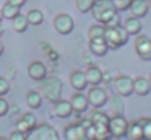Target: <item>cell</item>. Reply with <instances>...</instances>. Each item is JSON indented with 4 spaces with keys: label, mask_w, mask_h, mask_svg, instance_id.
<instances>
[{
    "label": "cell",
    "mask_w": 151,
    "mask_h": 140,
    "mask_svg": "<svg viewBox=\"0 0 151 140\" xmlns=\"http://www.w3.org/2000/svg\"><path fill=\"white\" fill-rule=\"evenodd\" d=\"M89 13H91L93 18H94L99 25H104V26L117 15L112 0H94Z\"/></svg>",
    "instance_id": "cell-1"
},
{
    "label": "cell",
    "mask_w": 151,
    "mask_h": 140,
    "mask_svg": "<svg viewBox=\"0 0 151 140\" xmlns=\"http://www.w3.org/2000/svg\"><path fill=\"white\" fill-rule=\"evenodd\" d=\"M42 83H41V94H42L44 98H46L47 101H50V103H55V101L62 99V80H60L59 77H55V75H47L44 80H41Z\"/></svg>",
    "instance_id": "cell-2"
},
{
    "label": "cell",
    "mask_w": 151,
    "mask_h": 140,
    "mask_svg": "<svg viewBox=\"0 0 151 140\" xmlns=\"http://www.w3.org/2000/svg\"><path fill=\"white\" fill-rule=\"evenodd\" d=\"M104 41L109 49H119L128 41V33L122 28V25L112 26V28H106L104 31Z\"/></svg>",
    "instance_id": "cell-3"
},
{
    "label": "cell",
    "mask_w": 151,
    "mask_h": 140,
    "mask_svg": "<svg viewBox=\"0 0 151 140\" xmlns=\"http://www.w3.org/2000/svg\"><path fill=\"white\" fill-rule=\"evenodd\" d=\"M26 140H60V137L50 124L42 122L26 133Z\"/></svg>",
    "instance_id": "cell-4"
},
{
    "label": "cell",
    "mask_w": 151,
    "mask_h": 140,
    "mask_svg": "<svg viewBox=\"0 0 151 140\" xmlns=\"http://www.w3.org/2000/svg\"><path fill=\"white\" fill-rule=\"evenodd\" d=\"M127 127H128V122L124 117V114H114L112 117H109L107 130L112 139H122V137H125Z\"/></svg>",
    "instance_id": "cell-5"
},
{
    "label": "cell",
    "mask_w": 151,
    "mask_h": 140,
    "mask_svg": "<svg viewBox=\"0 0 151 140\" xmlns=\"http://www.w3.org/2000/svg\"><path fill=\"white\" fill-rule=\"evenodd\" d=\"M112 90L115 94L122 98H127L133 93V78L128 75H119L112 80Z\"/></svg>",
    "instance_id": "cell-6"
},
{
    "label": "cell",
    "mask_w": 151,
    "mask_h": 140,
    "mask_svg": "<svg viewBox=\"0 0 151 140\" xmlns=\"http://www.w3.org/2000/svg\"><path fill=\"white\" fill-rule=\"evenodd\" d=\"M135 52L141 60H151V38L146 34H137L135 38Z\"/></svg>",
    "instance_id": "cell-7"
},
{
    "label": "cell",
    "mask_w": 151,
    "mask_h": 140,
    "mask_svg": "<svg viewBox=\"0 0 151 140\" xmlns=\"http://www.w3.org/2000/svg\"><path fill=\"white\" fill-rule=\"evenodd\" d=\"M86 98H88V103L91 104L93 107H96V109H99V107H102L106 103H107L109 96H107V91L104 90L102 86H91L88 90V93H86Z\"/></svg>",
    "instance_id": "cell-8"
},
{
    "label": "cell",
    "mask_w": 151,
    "mask_h": 140,
    "mask_svg": "<svg viewBox=\"0 0 151 140\" xmlns=\"http://www.w3.org/2000/svg\"><path fill=\"white\" fill-rule=\"evenodd\" d=\"M52 26L59 34H70V33L73 31L75 23H73V18L68 13H59V15L54 18Z\"/></svg>",
    "instance_id": "cell-9"
},
{
    "label": "cell",
    "mask_w": 151,
    "mask_h": 140,
    "mask_svg": "<svg viewBox=\"0 0 151 140\" xmlns=\"http://www.w3.org/2000/svg\"><path fill=\"white\" fill-rule=\"evenodd\" d=\"M70 104H72V109L73 112H85V111H88V98H86V94L83 93V91H75V93L72 94V98H70Z\"/></svg>",
    "instance_id": "cell-10"
},
{
    "label": "cell",
    "mask_w": 151,
    "mask_h": 140,
    "mask_svg": "<svg viewBox=\"0 0 151 140\" xmlns=\"http://www.w3.org/2000/svg\"><path fill=\"white\" fill-rule=\"evenodd\" d=\"M85 77H86L88 85H91V86H98V85L102 83L104 73H102V70L98 67V65H89V67L85 70Z\"/></svg>",
    "instance_id": "cell-11"
},
{
    "label": "cell",
    "mask_w": 151,
    "mask_h": 140,
    "mask_svg": "<svg viewBox=\"0 0 151 140\" xmlns=\"http://www.w3.org/2000/svg\"><path fill=\"white\" fill-rule=\"evenodd\" d=\"M36 125H37L36 116H34L33 112H24L23 116H21V119L17 122V130H20V132H23V133H28Z\"/></svg>",
    "instance_id": "cell-12"
},
{
    "label": "cell",
    "mask_w": 151,
    "mask_h": 140,
    "mask_svg": "<svg viewBox=\"0 0 151 140\" xmlns=\"http://www.w3.org/2000/svg\"><path fill=\"white\" fill-rule=\"evenodd\" d=\"M28 75H29L33 80L41 81V80H44V78L47 77V68H46V65H44L42 62L34 60V62H31V64L28 65Z\"/></svg>",
    "instance_id": "cell-13"
},
{
    "label": "cell",
    "mask_w": 151,
    "mask_h": 140,
    "mask_svg": "<svg viewBox=\"0 0 151 140\" xmlns=\"http://www.w3.org/2000/svg\"><path fill=\"white\" fill-rule=\"evenodd\" d=\"M70 85L75 91H85L88 86V81H86L85 72L83 70H73L70 73Z\"/></svg>",
    "instance_id": "cell-14"
},
{
    "label": "cell",
    "mask_w": 151,
    "mask_h": 140,
    "mask_svg": "<svg viewBox=\"0 0 151 140\" xmlns=\"http://www.w3.org/2000/svg\"><path fill=\"white\" fill-rule=\"evenodd\" d=\"M73 114V109H72V104L70 101L67 99H59L54 103V116L60 117V119H67Z\"/></svg>",
    "instance_id": "cell-15"
},
{
    "label": "cell",
    "mask_w": 151,
    "mask_h": 140,
    "mask_svg": "<svg viewBox=\"0 0 151 140\" xmlns=\"http://www.w3.org/2000/svg\"><path fill=\"white\" fill-rule=\"evenodd\" d=\"M122 28L125 29V31L128 33V36H137L141 33V29H143V25H141V20L140 18H135V16H128V18H125L124 25H122Z\"/></svg>",
    "instance_id": "cell-16"
},
{
    "label": "cell",
    "mask_w": 151,
    "mask_h": 140,
    "mask_svg": "<svg viewBox=\"0 0 151 140\" xmlns=\"http://www.w3.org/2000/svg\"><path fill=\"white\" fill-rule=\"evenodd\" d=\"M128 10H130L132 16H135V18H143V16L148 15L150 5H148L145 0H132Z\"/></svg>",
    "instance_id": "cell-17"
},
{
    "label": "cell",
    "mask_w": 151,
    "mask_h": 140,
    "mask_svg": "<svg viewBox=\"0 0 151 140\" xmlns=\"http://www.w3.org/2000/svg\"><path fill=\"white\" fill-rule=\"evenodd\" d=\"M65 139L67 140H85V129L80 125L78 122L75 124H70V125L65 127Z\"/></svg>",
    "instance_id": "cell-18"
},
{
    "label": "cell",
    "mask_w": 151,
    "mask_h": 140,
    "mask_svg": "<svg viewBox=\"0 0 151 140\" xmlns=\"http://www.w3.org/2000/svg\"><path fill=\"white\" fill-rule=\"evenodd\" d=\"M89 51L98 57H102V55L107 54L109 47L106 44L104 38H96V39H89Z\"/></svg>",
    "instance_id": "cell-19"
},
{
    "label": "cell",
    "mask_w": 151,
    "mask_h": 140,
    "mask_svg": "<svg viewBox=\"0 0 151 140\" xmlns=\"http://www.w3.org/2000/svg\"><path fill=\"white\" fill-rule=\"evenodd\" d=\"M150 91H151V86H150L148 78H145V77L133 78V93H137L138 96H146Z\"/></svg>",
    "instance_id": "cell-20"
},
{
    "label": "cell",
    "mask_w": 151,
    "mask_h": 140,
    "mask_svg": "<svg viewBox=\"0 0 151 140\" xmlns=\"http://www.w3.org/2000/svg\"><path fill=\"white\" fill-rule=\"evenodd\" d=\"M143 137V132H141L140 124L135 120V122H130L127 127V132H125V139L127 140H140Z\"/></svg>",
    "instance_id": "cell-21"
},
{
    "label": "cell",
    "mask_w": 151,
    "mask_h": 140,
    "mask_svg": "<svg viewBox=\"0 0 151 140\" xmlns=\"http://www.w3.org/2000/svg\"><path fill=\"white\" fill-rule=\"evenodd\" d=\"M26 104L31 107V109H37V107H41V104H42V96H41L39 91H28L26 93Z\"/></svg>",
    "instance_id": "cell-22"
},
{
    "label": "cell",
    "mask_w": 151,
    "mask_h": 140,
    "mask_svg": "<svg viewBox=\"0 0 151 140\" xmlns=\"http://www.w3.org/2000/svg\"><path fill=\"white\" fill-rule=\"evenodd\" d=\"M28 20H26V15H23V13H18L17 16H15L13 20H12V26H13V29L17 33H24L28 29Z\"/></svg>",
    "instance_id": "cell-23"
},
{
    "label": "cell",
    "mask_w": 151,
    "mask_h": 140,
    "mask_svg": "<svg viewBox=\"0 0 151 140\" xmlns=\"http://www.w3.org/2000/svg\"><path fill=\"white\" fill-rule=\"evenodd\" d=\"M89 120H91L93 125H102V127H107V122H109V116L106 112H102V111L96 109L93 111L91 117H89Z\"/></svg>",
    "instance_id": "cell-24"
},
{
    "label": "cell",
    "mask_w": 151,
    "mask_h": 140,
    "mask_svg": "<svg viewBox=\"0 0 151 140\" xmlns=\"http://www.w3.org/2000/svg\"><path fill=\"white\" fill-rule=\"evenodd\" d=\"M26 20H28V23L29 25H34V26H39L41 23L44 21V15H42V12L41 10H29V12L26 13Z\"/></svg>",
    "instance_id": "cell-25"
},
{
    "label": "cell",
    "mask_w": 151,
    "mask_h": 140,
    "mask_svg": "<svg viewBox=\"0 0 151 140\" xmlns=\"http://www.w3.org/2000/svg\"><path fill=\"white\" fill-rule=\"evenodd\" d=\"M104 31H106V26H104V25H99V23H96V25L89 26V29H88V38H89V39L104 38Z\"/></svg>",
    "instance_id": "cell-26"
},
{
    "label": "cell",
    "mask_w": 151,
    "mask_h": 140,
    "mask_svg": "<svg viewBox=\"0 0 151 140\" xmlns=\"http://www.w3.org/2000/svg\"><path fill=\"white\" fill-rule=\"evenodd\" d=\"M141 127V132H143V137L148 140H151V117H141V119L137 120Z\"/></svg>",
    "instance_id": "cell-27"
},
{
    "label": "cell",
    "mask_w": 151,
    "mask_h": 140,
    "mask_svg": "<svg viewBox=\"0 0 151 140\" xmlns=\"http://www.w3.org/2000/svg\"><path fill=\"white\" fill-rule=\"evenodd\" d=\"M2 13H4V18H7V20H13L15 16H17L18 13H20V8L7 2L4 7H2Z\"/></svg>",
    "instance_id": "cell-28"
},
{
    "label": "cell",
    "mask_w": 151,
    "mask_h": 140,
    "mask_svg": "<svg viewBox=\"0 0 151 140\" xmlns=\"http://www.w3.org/2000/svg\"><path fill=\"white\" fill-rule=\"evenodd\" d=\"M107 101H111V106H112V109H114L115 114H124V103H122V96L114 94V96H111Z\"/></svg>",
    "instance_id": "cell-29"
},
{
    "label": "cell",
    "mask_w": 151,
    "mask_h": 140,
    "mask_svg": "<svg viewBox=\"0 0 151 140\" xmlns=\"http://www.w3.org/2000/svg\"><path fill=\"white\" fill-rule=\"evenodd\" d=\"M93 3H94V0H75L76 10L81 12V13H88L89 10H91Z\"/></svg>",
    "instance_id": "cell-30"
},
{
    "label": "cell",
    "mask_w": 151,
    "mask_h": 140,
    "mask_svg": "<svg viewBox=\"0 0 151 140\" xmlns=\"http://www.w3.org/2000/svg\"><path fill=\"white\" fill-rule=\"evenodd\" d=\"M130 2L132 0H112L115 7V12H127L128 7H130Z\"/></svg>",
    "instance_id": "cell-31"
},
{
    "label": "cell",
    "mask_w": 151,
    "mask_h": 140,
    "mask_svg": "<svg viewBox=\"0 0 151 140\" xmlns=\"http://www.w3.org/2000/svg\"><path fill=\"white\" fill-rule=\"evenodd\" d=\"M8 91H10V83H8L4 77H0V96L7 94Z\"/></svg>",
    "instance_id": "cell-32"
},
{
    "label": "cell",
    "mask_w": 151,
    "mask_h": 140,
    "mask_svg": "<svg viewBox=\"0 0 151 140\" xmlns=\"http://www.w3.org/2000/svg\"><path fill=\"white\" fill-rule=\"evenodd\" d=\"M8 109H10V106H8L7 99L0 96V117L7 116V114H8Z\"/></svg>",
    "instance_id": "cell-33"
},
{
    "label": "cell",
    "mask_w": 151,
    "mask_h": 140,
    "mask_svg": "<svg viewBox=\"0 0 151 140\" xmlns=\"http://www.w3.org/2000/svg\"><path fill=\"white\" fill-rule=\"evenodd\" d=\"M8 140H26V133H23V132L15 129L13 132L8 135Z\"/></svg>",
    "instance_id": "cell-34"
},
{
    "label": "cell",
    "mask_w": 151,
    "mask_h": 140,
    "mask_svg": "<svg viewBox=\"0 0 151 140\" xmlns=\"http://www.w3.org/2000/svg\"><path fill=\"white\" fill-rule=\"evenodd\" d=\"M8 3H12V5H15V7H18V8H21V7L24 5V2L26 0H7Z\"/></svg>",
    "instance_id": "cell-35"
},
{
    "label": "cell",
    "mask_w": 151,
    "mask_h": 140,
    "mask_svg": "<svg viewBox=\"0 0 151 140\" xmlns=\"http://www.w3.org/2000/svg\"><path fill=\"white\" fill-rule=\"evenodd\" d=\"M4 49H5V47H4V44H2V42H0V55L4 54Z\"/></svg>",
    "instance_id": "cell-36"
},
{
    "label": "cell",
    "mask_w": 151,
    "mask_h": 140,
    "mask_svg": "<svg viewBox=\"0 0 151 140\" xmlns=\"http://www.w3.org/2000/svg\"><path fill=\"white\" fill-rule=\"evenodd\" d=\"M4 20V13H2V8H0V21Z\"/></svg>",
    "instance_id": "cell-37"
},
{
    "label": "cell",
    "mask_w": 151,
    "mask_h": 140,
    "mask_svg": "<svg viewBox=\"0 0 151 140\" xmlns=\"http://www.w3.org/2000/svg\"><path fill=\"white\" fill-rule=\"evenodd\" d=\"M0 140H8V137H0Z\"/></svg>",
    "instance_id": "cell-38"
},
{
    "label": "cell",
    "mask_w": 151,
    "mask_h": 140,
    "mask_svg": "<svg viewBox=\"0 0 151 140\" xmlns=\"http://www.w3.org/2000/svg\"><path fill=\"white\" fill-rule=\"evenodd\" d=\"M2 33H4V28H2V26H0V36H2Z\"/></svg>",
    "instance_id": "cell-39"
},
{
    "label": "cell",
    "mask_w": 151,
    "mask_h": 140,
    "mask_svg": "<svg viewBox=\"0 0 151 140\" xmlns=\"http://www.w3.org/2000/svg\"><path fill=\"white\" fill-rule=\"evenodd\" d=\"M145 2H146V3H148V5H151V0H145Z\"/></svg>",
    "instance_id": "cell-40"
},
{
    "label": "cell",
    "mask_w": 151,
    "mask_h": 140,
    "mask_svg": "<svg viewBox=\"0 0 151 140\" xmlns=\"http://www.w3.org/2000/svg\"><path fill=\"white\" fill-rule=\"evenodd\" d=\"M148 81H150V86H151V75H150V78H148Z\"/></svg>",
    "instance_id": "cell-41"
},
{
    "label": "cell",
    "mask_w": 151,
    "mask_h": 140,
    "mask_svg": "<svg viewBox=\"0 0 151 140\" xmlns=\"http://www.w3.org/2000/svg\"><path fill=\"white\" fill-rule=\"evenodd\" d=\"M140 140H148V139H145V137H141V139Z\"/></svg>",
    "instance_id": "cell-42"
},
{
    "label": "cell",
    "mask_w": 151,
    "mask_h": 140,
    "mask_svg": "<svg viewBox=\"0 0 151 140\" xmlns=\"http://www.w3.org/2000/svg\"><path fill=\"white\" fill-rule=\"evenodd\" d=\"M85 140H86V139H85Z\"/></svg>",
    "instance_id": "cell-43"
}]
</instances>
